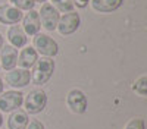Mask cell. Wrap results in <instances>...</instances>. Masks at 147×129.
<instances>
[{
    "mask_svg": "<svg viewBox=\"0 0 147 129\" xmlns=\"http://www.w3.org/2000/svg\"><path fill=\"white\" fill-rule=\"evenodd\" d=\"M37 60H38V53L34 50V47H22L21 53L18 54L16 65H18V68H21V69L30 70V69L35 65Z\"/></svg>",
    "mask_w": 147,
    "mask_h": 129,
    "instance_id": "7c38bea8",
    "label": "cell"
},
{
    "mask_svg": "<svg viewBox=\"0 0 147 129\" xmlns=\"http://www.w3.org/2000/svg\"><path fill=\"white\" fill-rule=\"evenodd\" d=\"M125 129H146V125L143 119H131L127 123Z\"/></svg>",
    "mask_w": 147,
    "mask_h": 129,
    "instance_id": "d6986e66",
    "label": "cell"
},
{
    "mask_svg": "<svg viewBox=\"0 0 147 129\" xmlns=\"http://www.w3.org/2000/svg\"><path fill=\"white\" fill-rule=\"evenodd\" d=\"M22 29L27 35L34 37L35 34H38L41 29V23H40V18H38V12L28 10V13L22 18Z\"/></svg>",
    "mask_w": 147,
    "mask_h": 129,
    "instance_id": "9c48e42d",
    "label": "cell"
},
{
    "mask_svg": "<svg viewBox=\"0 0 147 129\" xmlns=\"http://www.w3.org/2000/svg\"><path fill=\"white\" fill-rule=\"evenodd\" d=\"M66 104L72 113H77V114H82L87 112L88 107V100L87 96L81 91V90H71L68 92V97H66Z\"/></svg>",
    "mask_w": 147,
    "mask_h": 129,
    "instance_id": "52a82bcc",
    "label": "cell"
},
{
    "mask_svg": "<svg viewBox=\"0 0 147 129\" xmlns=\"http://www.w3.org/2000/svg\"><path fill=\"white\" fill-rule=\"evenodd\" d=\"M0 68H2V66H0Z\"/></svg>",
    "mask_w": 147,
    "mask_h": 129,
    "instance_id": "484cf974",
    "label": "cell"
},
{
    "mask_svg": "<svg viewBox=\"0 0 147 129\" xmlns=\"http://www.w3.org/2000/svg\"><path fill=\"white\" fill-rule=\"evenodd\" d=\"M28 113L25 110H13L10 112V116L7 119V128L9 129H25L28 125Z\"/></svg>",
    "mask_w": 147,
    "mask_h": 129,
    "instance_id": "9a60e30c",
    "label": "cell"
},
{
    "mask_svg": "<svg viewBox=\"0 0 147 129\" xmlns=\"http://www.w3.org/2000/svg\"><path fill=\"white\" fill-rule=\"evenodd\" d=\"M52 6L57 10V12H74V3L72 0H52Z\"/></svg>",
    "mask_w": 147,
    "mask_h": 129,
    "instance_id": "2e32d148",
    "label": "cell"
},
{
    "mask_svg": "<svg viewBox=\"0 0 147 129\" xmlns=\"http://www.w3.org/2000/svg\"><path fill=\"white\" fill-rule=\"evenodd\" d=\"M132 90L136 91V92L138 94V96L146 97V94H147V76H146V75L140 76L136 82H134Z\"/></svg>",
    "mask_w": 147,
    "mask_h": 129,
    "instance_id": "e0dca14e",
    "label": "cell"
},
{
    "mask_svg": "<svg viewBox=\"0 0 147 129\" xmlns=\"http://www.w3.org/2000/svg\"><path fill=\"white\" fill-rule=\"evenodd\" d=\"M7 40H9L10 45L15 47V49H22V47H25L27 43H28L27 34L24 32V29L19 25H12L7 29Z\"/></svg>",
    "mask_w": 147,
    "mask_h": 129,
    "instance_id": "4fadbf2b",
    "label": "cell"
},
{
    "mask_svg": "<svg viewBox=\"0 0 147 129\" xmlns=\"http://www.w3.org/2000/svg\"><path fill=\"white\" fill-rule=\"evenodd\" d=\"M25 129H46V128L40 120H31V122H28Z\"/></svg>",
    "mask_w": 147,
    "mask_h": 129,
    "instance_id": "ffe728a7",
    "label": "cell"
},
{
    "mask_svg": "<svg viewBox=\"0 0 147 129\" xmlns=\"http://www.w3.org/2000/svg\"><path fill=\"white\" fill-rule=\"evenodd\" d=\"M16 60H18V50L10 44L3 45L0 50V66H2L6 72L16 68Z\"/></svg>",
    "mask_w": 147,
    "mask_h": 129,
    "instance_id": "8fae6325",
    "label": "cell"
},
{
    "mask_svg": "<svg viewBox=\"0 0 147 129\" xmlns=\"http://www.w3.org/2000/svg\"><path fill=\"white\" fill-rule=\"evenodd\" d=\"M3 90H5V84H3V79L0 78V94L3 92Z\"/></svg>",
    "mask_w": 147,
    "mask_h": 129,
    "instance_id": "7402d4cb",
    "label": "cell"
},
{
    "mask_svg": "<svg viewBox=\"0 0 147 129\" xmlns=\"http://www.w3.org/2000/svg\"><path fill=\"white\" fill-rule=\"evenodd\" d=\"M3 45H5V40H3V37H2V34H0V50L3 49Z\"/></svg>",
    "mask_w": 147,
    "mask_h": 129,
    "instance_id": "603a6c76",
    "label": "cell"
},
{
    "mask_svg": "<svg viewBox=\"0 0 147 129\" xmlns=\"http://www.w3.org/2000/svg\"><path fill=\"white\" fill-rule=\"evenodd\" d=\"M10 2V5L12 6H15L16 9H19V10H32L34 9V5H35V2L34 0H9Z\"/></svg>",
    "mask_w": 147,
    "mask_h": 129,
    "instance_id": "ac0fdd59",
    "label": "cell"
},
{
    "mask_svg": "<svg viewBox=\"0 0 147 129\" xmlns=\"http://www.w3.org/2000/svg\"><path fill=\"white\" fill-rule=\"evenodd\" d=\"M24 103V94L21 91H6L0 94V112L10 113L18 110Z\"/></svg>",
    "mask_w": 147,
    "mask_h": 129,
    "instance_id": "5b68a950",
    "label": "cell"
},
{
    "mask_svg": "<svg viewBox=\"0 0 147 129\" xmlns=\"http://www.w3.org/2000/svg\"><path fill=\"white\" fill-rule=\"evenodd\" d=\"M24 15L22 10L16 9L12 5H2L0 6V22L5 25H16L19 21H22Z\"/></svg>",
    "mask_w": 147,
    "mask_h": 129,
    "instance_id": "30bf717a",
    "label": "cell"
},
{
    "mask_svg": "<svg viewBox=\"0 0 147 129\" xmlns=\"http://www.w3.org/2000/svg\"><path fill=\"white\" fill-rule=\"evenodd\" d=\"M80 23H81V18L77 12H68V13H63L59 18L56 29L59 31L60 35H65L66 37V35L74 34L80 28Z\"/></svg>",
    "mask_w": 147,
    "mask_h": 129,
    "instance_id": "8992f818",
    "label": "cell"
},
{
    "mask_svg": "<svg viewBox=\"0 0 147 129\" xmlns=\"http://www.w3.org/2000/svg\"><path fill=\"white\" fill-rule=\"evenodd\" d=\"M7 85H10L12 88H24L30 84L31 81V72L27 69H21V68H15L12 70H7L6 76H5Z\"/></svg>",
    "mask_w": 147,
    "mask_h": 129,
    "instance_id": "ba28073f",
    "label": "cell"
},
{
    "mask_svg": "<svg viewBox=\"0 0 147 129\" xmlns=\"http://www.w3.org/2000/svg\"><path fill=\"white\" fill-rule=\"evenodd\" d=\"M38 18H40V23H41V27L49 31V32H52L56 29L57 27V22H59V12L50 5V3H43L40 12H38Z\"/></svg>",
    "mask_w": 147,
    "mask_h": 129,
    "instance_id": "277c9868",
    "label": "cell"
},
{
    "mask_svg": "<svg viewBox=\"0 0 147 129\" xmlns=\"http://www.w3.org/2000/svg\"><path fill=\"white\" fill-rule=\"evenodd\" d=\"M32 47L37 53H40L44 57H55L59 53V44L47 34H35L32 40Z\"/></svg>",
    "mask_w": 147,
    "mask_h": 129,
    "instance_id": "7a4b0ae2",
    "label": "cell"
},
{
    "mask_svg": "<svg viewBox=\"0 0 147 129\" xmlns=\"http://www.w3.org/2000/svg\"><path fill=\"white\" fill-rule=\"evenodd\" d=\"M3 125V116H2V112H0V128Z\"/></svg>",
    "mask_w": 147,
    "mask_h": 129,
    "instance_id": "cb8c5ba5",
    "label": "cell"
},
{
    "mask_svg": "<svg viewBox=\"0 0 147 129\" xmlns=\"http://www.w3.org/2000/svg\"><path fill=\"white\" fill-rule=\"evenodd\" d=\"M88 2H90V0H72L74 6H78V7H85L88 5Z\"/></svg>",
    "mask_w": 147,
    "mask_h": 129,
    "instance_id": "44dd1931",
    "label": "cell"
},
{
    "mask_svg": "<svg viewBox=\"0 0 147 129\" xmlns=\"http://www.w3.org/2000/svg\"><path fill=\"white\" fill-rule=\"evenodd\" d=\"M55 72V60L50 57H43L37 60L35 65L32 66V74H31V81L35 85H44L49 82Z\"/></svg>",
    "mask_w": 147,
    "mask_h": 129,
    "instance_id": "6da1fadb",
    "label": "cell"
},
{
    "mask_svg": "<svg viewBox=\"0 0 147 129\" xmlns=\"http://www.w3.org/2000/svg\"><path fill=\"white\" fill-rule=\"evenodd\" d=\"M122 5L124 0H91V7L99 13H112Z\"/></svg>",
    "mask_w": 147,
    "mask_h": 129,
    "instance_id": "5bb4252c",
    "label": "cell"
},
{
    "mask_svg": "<svg viewBox=\"0 0 147 129\" xmlns=\"http://www.w3.org/2000/svg\"><path fill=\"white\" fill-rule=\"evenodd\" d=\"M22 104H25V112L30 114H38L46 109L47 94L43 90H32L25 97Z\"/></svg>",
    "mask_w": 147,
    "mask_h": 129,
    "instance_id": "3957f363",
    "label": "cell"
},
{
    "mask_svg": "<svg viewBox=\"0 0 147 129\" xmlns=\"http://www.w3.org/2000/svg\"><path fill=\"white\" fill-rule=\"evenodd\" d=\"M34 2H38V3H44L46 0H34Z\"/></svg>",
    "mask_w": 147,
    "mask_h": 129,
    "instance_id": "d4e9b609",
    "label": "cell"
}]
</instances>
